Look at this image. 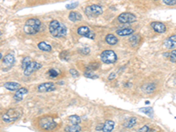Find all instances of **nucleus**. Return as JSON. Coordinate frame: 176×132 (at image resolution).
Segmentation results:
<instances>
[{"label": "nucleus", "mask_w": 176, "mask_h": 132, "mask_svg": "<svg viewBox=\"0 0 176 132\" xmlns=\"http://www.w3.org/2000/svg\"><path fill=\"white\" fill-rule=\"evenodd\" d=\"M49 29L50 33L57 38H61V37H64L67 34V28L66 26L64 25L63 23H60L58 20H52L50 26H49Z\"/></svg>", "instance_id": "1"}, {"label": "nucleus", "mask_w": 176, "mask_h": 132, "mask_svg": "<svg viewBox=\"0 0 176 132\" xmlns=\"http://www.w3.org/2000/svg\"><path fill=\"white\" fill-rule=\"evenodd\" d=\"M41 21L38 19H29L26 20L24 26V32L26 34H35L40 31Z\"/></svg>", "instance_id": "2"}, {"label": "nucleus", "mask_w": 176, "mask_h": 132, "mask_svg": "<svg viewBox=\"0 0 176 132\" xmlns=\"http://www.w3.org/2000/svg\"><path fill=\"white\" fill-rule=\"evenodd\" d=\"M22 116V111L19 108H11L8 109L3 116L2 119L5 123H13Z\"/></svg>", "instance_id": "3"}, {"label": "nucleus", "mask_w": 176, "mask_h": 132, "mask_svg": "<svg viewBox=\"0 0 176 132\" xmlns=\"http://www.w3.org/2000/svg\"><path fill=\"white\" fill-rule=\"evenodd\" d=\"M39 125L43 130H54L57 127V123L55 122V120L52 117L44 116V117H42L39 120Z\"/></svg>", "instance_id": "4"}, {"label": "nucleus", "mask_w": 176, "mask_h": 132, "mask_svg": "<svg viewBox=\"0 0 176 132\" xmlns=\"http://www.w3.org/2000/svg\"><path fill=\"white\" fill-rule=\"evenodd\" d=\"M101 58L105 64H114L117 60V56L113 50H105L101 53Z\"/></svg>", "instance_id": "5"}, {"label": "nucleus", "mask_w": 176, "mask_h": 132, "mask_svg": "<svg viewBox=\"0 0 176 132\" xmlns=\"http://www.w3.org/2000/svg\"><path fill=\"white\" fill-rule=\"evenodd\" d=\"M103 10L101 5H92L89 6H86L85 8V14L90 18H93V17H97L101 15L102 13Z\"/></svg>", "instance_id": "6"}, {"label": "nucleus", "mask_w": 176, "mask_h": 132, "mask_svg": "<svg viewBox=\"0 0 176 132\" xmlns=\"http://www.w3.org/2000/svg\"><path fill=\"white\" fill-rule=\"evenodd\" d=\"M117 19L122 24H128V23L135 22L136 20V17L133 13H130V12H123L118 16Z\"/></svg>", "instance_id": "7"}, {"label": "nucleus", "mask_w": 176, "mask_h": 132, "mask_svg": "<svg viewBox=\"0 0 176 132\" xmlns=\"http://www.w3.org/2000/svg\"><path fill=\"white\" fill-rule=\"evenodd\" d=\"M78 33L81 36H84L86 38L89 39H94L95 37V33H93L92 31H91V29L88 26H80L78 28Z\"/></svg>", "instance_id": "8"}, {"label": "nucleus", "mask_w": 176, "mask_h": 132, "mask_svg": "<svg viewBox=\"0 0 176 132\" xmlns=\"http://www.w3.org/2000/svg\"><path fill=\"white\" fill-rule=\"evenodd\" d=\"M41 68H42V64H41L37 63V62H34V61H32L30 63V64L24 70V74L26 76H29V75H31L33 72L38 71Z\"/></svg>", "instance_id": "9"}, {"label": "nucleus", "mask_w": 176, "mask_h": 132, "mask_svg": "<svg viewBox=\"0 0 176 132\" xmlns=\"http://www.w3.org/2000/svg\"><path fill=\"white\" fill-rule=\"evenodd\" d=\"M55 89H56L55 85L51 82L43 83L38 86V92H48L54 91Z\"/></svg>", "instance_id": "10"}, {"label": "nucleus", "mask_w": 176, "mask_h": 132, "mask_svg": "<svg viewBox=\"0 0 176 132\" xmlns=\"http://www.w3.org/2000/svg\"><path fill=\"white\" fill-rule=\"evenodd\" d=\"M164 45L166 48L170 49V50H173V49H175L176 48V34L174 35H172L170 36L169 38H167L165 42H164Z\"/></svg>", "instance_id": "11"}, {"label": "nucleus", "mask_w": 176, "mask_h": 132, "mask_svg": "<svg viewBox=\"0 0 176 132\" xmlns=\"http://www.w3.org/2000/svg\"><path fill=\"white\" fill-rule=\"evenodd\" d=\"M151 26V27L153 28V30H154L155 32H157V33H165L166 30H167L166 26L164 25L163 23H161V22H152Z\"/></svg>", "instance_id": "12"}, {"label": "nucleus", "mask_w": 176, "mask_h": 132, "mask_svg": "<svg viewBox=\"0 0 176 132\" xmlns=\"http://www.w3.org/2000/svg\"><path fill=\"white\" fill-rule=\"evenodd\" d=\"M27 92H28V90H27L26 88H25V87L19 88V89H18V91L16 92V93L14 94L13 98H14V99H15L16 101H20V100H22V99H23L24 96H25Z\"/></svg>", "instance_id": "13"}, {"label": "nucleus", "mask_w": 176, "mask_h": 132, "mask_svg": "<svg viewBox=\"0 0 176 132\" xmlns=\"http://www.w3.org/2000/svg\"><path fill=\"white\" fill-rule=\"evenodd\" d=\"M115 127V123L113 121H110V120H108L106 121L104 123H103V127H102V131L104 132H110L113 130Z\"/></svg>", "instance_id": "14"}, {"label": "nucleus", "mask_w": 176, "mask_h": 132, "mask_svg": "<svg viewBox=\"0 0 176 132\" xmlns=\"http://www.w3.org/2000/svg\"><path fill=\"white\" fill-rule=\"evenodd\" d=\"M2 61H3V63L7 66V67H10V66H12L14 64L15 59H14V56H13L12 54H8V55H6V56L4 57V59H3Z\"/></svg>", "instance_id": "15"}, {"label": "nucleus", "mask_w": 176, "mask_h": 132, "mask_svg": "<svg viewBox=\"0 0 176 132\" xmlns=\"http://www.w3.org/2000/svg\"><path fill=\"white\" fill-rule=\"evenodd\" d=\"M19 84L16 82H7L4 84V87L6 88L9 91H15L19 88Z\"/></svg>", "instance_id": "16"}, {"label": "nucleus", "mask_w": 176, "mask_h": 132, "mask_svg": "<svg viewBox=\"0 0 176 132\" xmlns=\"http://www.w3.org/2000/svg\"><path fill=\"white\" fill-rule=\"evenodd\" d=\"M69 19L72 22H77L82 19V15L78 12H71L69 14Z\"/></svg>", "instance_id": "17"}, {"label": "nucleus", "mask_w": 176, "mask_h": 132, "mask_svg": "<svg viewBox=\"0 0 176 132\" xmlns=\"http://www.w3.org/2000/svg\"><path fill=\"white\" fill-rule=\"evenodd\" d=\"M136 122H137V120H136V117H129V119H127L125 122H124L123 126H124L125 128L130 129V128L134 127L135 124L136 123Z\"/></svg>", "instance_id": "18"}, {"label": "nucleus", "mask_w": 176, "mask_h": 132, "mask_svg": "<svg viewBox=\"0 0 176 132\" xmlns=\"http://www.w3.org/2000/svg\"><path fill=\"white\" fill-rule=\"evenodd\" d=\"M134 33V30L131 28H123V29H119L116 31V33L120 36H126V35H130Z\"/></svg>", "instance_id": "19"}, {"label": "nucleus", "mask_w": 176, "mask_h": 132, "mask_svg": "<svg viewBox=\"0 0 176 132\" xmlns=\"http://www.w3.org/2000/svg\"><path fill=\"white\" fill-rule=\"evenodd\" d=\"M106 41L109 43V45H116L118 42V39L114 35V34H108L106 36Z\"/></svg>", "instance_id": "20"}, {"label": "nucleus", "mask_w": 176, "mask_h": 132, "mask_svg": "<svg viewBox=\"0 0 176 132\" xmlns=\"http://www.w3.org/2000/svg\"><path fill=\"white\" fill-rule=\"evenodd\" d=\"M38 48H39V50H42V51H46V52H50L52 50L50 45L46 43V42H44V41H42V42H40L38 44Z\"/></svg>", "instance_id": "21"}, {"label": "nucleus", "mask_w": 176, "mask_h": 132, "mask_svg": "<svg viewBox=\"0 0 176 132\" xmlns=\"http://www.w3.org/2000/svg\"><path fill=\"white\" fill-rule=\"evenodd\" d=\"M65 130L69 132H78L81 130V127L78 124H71L65 128Z\"/></svg>", "instance_id": "22"}, {"label": "nucleus", "mask_w": 176, "mask_h": 132, "mask_svg": "<svg viewBox=\"0 0 176 132\" xmlns=\"http://www.w3.org/2000/svg\"><path fill=\"white\" fill-rule=\"evenodd\" d=\"M143 90L145 92L150 93L151 92H153L155 90V85L154 84H146L143 86Z\"/></svg>", "instance_id": "23"}, {"label": "nucleus", "mask_w": 176, "mask_h": 132, "mask_svg": "<svg viewBox=\"0 0 176 132\" xmlns=\"http://www.w3.org/2000/svg\"><path fill=\"white\" fill-rule=\"evenodd\" d=\"M69 121L71 124H79L81 123V118L78 116H69Z\"/></svg>", "instance_id": "24"}, {"label": "nucleus", "mask_w": 176, "mask_h": 132, "mask_svg": "<svg viewBox=\"0 0 176 132\" xmlns=\"http://www.w3.org/2000/svg\"><path fill=\"white\" fill-rule=\"evenodd\" d=\"M47 75L50 77V78H57L59 75V71L56 69H50L47 72Z\"/></svg>", "instance_id": "25"}, {"label": "nucleus", "mask_w": 176, "mask_h": 132, "mask_svg": "<svg viewBox=\"0 0 176 132\" xmlns=\"http://www.w3.org/2000/svg\"><path fill=\"white\" fill-rule=\"evenodd\" d=\"M31 62H32V59L29 57L24 58V59H23V61H22V64H21V67H22V69H23V70H25L26 68L30 64V63H31Z\"/></svg>", "instance_id": "26"}, {"label": "nucleus", "mask_w": 176, "mask_h": 132, "mask_svg": "<svg viewBox=\"0 0 176 132\" xmlns=\"http://www.w3.org/2000/svg\"><path fill=\"white\" fill-rule=\"evenodd\" d=\"M85 77L86 78H92V79H95V78H98V76L95 75L92 71H85L84 73Z\"/></svg>", "instance_id": "27"}, {"label": "nucleus", "mask_w": 176, "mask_h": 132, "mask_svg": "<svg viewBox=\"0 0 176 132\" xmlns=\"http://www.w3.org/2000/svg\"><path fill=\"white\" fill-rule=\"evenodd\" d=\"M169 60L171 61V62H176V50H173L171 53H169Z\"/></svg>", "instance_id": "28"}, {"label": "nucleus", "mask_w": 176, "mask_h": 132, "mask_svg": "<svg viewBox=\"0 0 176 132\" xmlns=\"http://www.w3.org/2000/svg\"><path fill=\"white\" fill-rule=\"evenodd\" d=\"M59 57L61 58L63 61H68L69 60V58H70V56H69V53L68 52H62L61 54H60V56H59Z\"/></svg>", "instance_id": "29"}, {"label": "nucleus", "mask_w": 176, "mask_h": 132, "mask_svg": "<svg viewBox=\"0 0 176 132\" xmlns=\"http://www.w3.org/2000/svg\"><path fill=\"white\" fill-rule=\"evenodd\" d=\"M140 111L147 114L148 116H152V108L151 107H144V108H140Z\"/></svg>", "instance_id": "30"}, {"label": "nucleus", "mask_w": 176, "mask_h": 132, "mask_svg": "<svg viewBox=\"0 0 176 132\" xmlns=\"http://www.w3.org/2000/svg\"><path fill=\"white\" fill-rule=\"evenodd\" d=\"M100 66V64H95V63H92V64H88V66H87V70L88 71H93V70H96V69H98V67Z\"/></svg>", "instance_id": "31"}, {"label": "nucleus", "mask_w": 176, "mask_h": 132, "mask_svg": "<svg viewBox=\"0 0 176 132\" xmlns=\"http://www.w3.org/2000/svg\"><path fill=\"white\" fill-rule=\"evenodd\" d=\"M137 38H139L138 35H132V36L129 38V41H130L133 45H136V44L138 42V39H137Z\"/></svg>", "instance_id": "32"}, {"label": "nucleus", "mask_w": 176, "mask_h": 132, "mask_svg": "<svg viewBox=\"0 0 176 132\" xmlns=\"http://www.w3.org/2000/svg\"><path fill=\"white\" fill-rule=\"evenodd\" d=\"M78 5V2H75V3H72V4H69L66 5V8L69 9V10H72V9L76 8L77 6Z\"/></svg>", "instance_id": "33"}, {"label": "nucleus", "mask_w": 176, "mask_h": 132, "mask_svg": "<svg viewBox=\"0 0 176 132\" xmlns=\"http://www.w3.org/2000/svg\"><path fill=\"white\" fill-rule=\"evenodd\" d=\"M79 52H80L81 54H83V55H87V54H89V52H90V49L87 48V47H84V48H82L81 50H79Z\"/></svg>", "instance_id": "34"}, {"label": "nucleus", "mask_w": 176, "mask_h": 132, "mask_svg": "<svg viewBox=\"0 0 176 132\" xmlns=\"http://www.w3.org/2000/svg\"><path fill=\"white\" fill-rule=\"evenodd\" d=\"M163 1L167 5H174L176 4V0H163Z\"/></svg>", "instance_id": "35"}, {"label": "nucleus", "mask_w": 176, "mask_h": 132, "mask_svg": "<svg viewBox=\"0 0 176 132\" xmlns=\"http://www.w3.org/2000/svg\"><path fill=\"white\" fill-rule=\"evenodd\" d=\"M151 130L148 127V126H143V127H142L141 129H139V131L140 132H147V131H151Z\"/></svg>", "instance_id": "36"}, {"label": "nucleus", "mask_w": 176, "mask_h": 132, "mask_svg": "<svg viewBox=\"0 0 176 132\" xmlns=\"http://www.w3.org/2000/svg\"><path fill=\"white\" fill-rule=\"evenodd\" d=\"M70 73H71V75H72L73 77H78V72L76 71L75 69H71L70 70Z\"/></svg>", "instance_id": "37"}, {"label": "nucleus", "mask_w": 176, "mask_h": 132, "mask_svg": "<svg viewBox=\"0 0 176 132\" xmlns=\"http://www.w3.org/2000/svg\"><path fill=\"white\" fill-rule=\"evenodd\" d=\"M115 77H116V74H115V73H112V74H111V76H109V79H113Z\"/></svg>", "instance_id": "38"}]
</instances>
